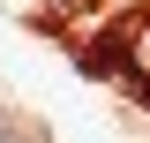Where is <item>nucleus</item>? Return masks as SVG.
Here are the masks:
<instances>
[{"label": "nucleus", "instance_id": "obj_2", "mask_svg": "<svg viewBox=\"0 0 150 143\" xmlns=\"http://www.w3.org/2000/svg\"><path fill=\"white\" fill-rule=\"evenodd\" d=\"M128 68L150 83V15H135V23H128Z\"/></svg>", "mask_w": 150, "mask_h": 143}, {"label": "nucleus", "instance_id": "obj_1", "mask_svg": "<svg viewBox=\"0 0 150 143\" xmlns=\"http://www.w3.org/2000/svg\"><path fill=\"white\" fill-rule=\"evenodd\" d=\"M0 143H53L45 128L30 121V113H15V106H0Z\"/></svg>", "mask_w": 150, "mask_h": 143}]
</instances>
